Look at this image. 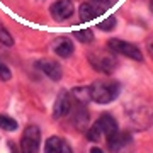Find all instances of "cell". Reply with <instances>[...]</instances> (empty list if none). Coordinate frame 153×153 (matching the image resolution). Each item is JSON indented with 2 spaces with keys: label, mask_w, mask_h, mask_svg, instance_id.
<instances>
[{
  "label": "cell",
  "mask_w": 153,
  "mask_h": 153,
  "mask_svg": "<svg viewBox=\"0 0 153 153\" xmlns=\"http://www.w3.org/2000/svg\"><path fill=\"white\" fill-rule=\"evenodd\" d=\"M90 90V100L97 104H111L112 100L119 97L121 85L116 80H95L88 87Z\"/></svg>",
  "instance_id": "6da1fadb"
},
{
  "label": "cell",
  "mask_w": 153,
  "mask_h": 153,
  "mask_svg": "<svg viewBox=\"0 0 153 153\" xmlns=\"http://www.w3.org/2000/svg\"><path fill=\"white\" fill-rule=\"evenodd\" d=\"M41 148V131L36 124H29L21 136L19 150L21 153H39Z\"/></svg>",
  "instance_id": "7a4b0ae2"
},
{
  "label": "cell",
  "mask_w": 153,
  "mask_h": 153,
  "mask_svg": "<svg viewBox=\"0 0 153 153\" xmlns=\"http://www.w3.org/2000/svg\"><path fill=\"white\" fill-rule=\"evenodd\" d=\"M88 61H90V65L97 71L105 73V75H111L116 70V66H117V60L111 53H104V51H94V53H90L88 55Z\"/></svg>",
  "instance_id": "3957f363"
},
{
  "label": "cell",
  "mask_w": 153,
  "mask_h": 153,
  "mask_svg": "<svg viewBox=\"0 0 153 153\" xmlns=\"http://www.w3.org/2000/svg\"><path fill=\"white\" fill-rule=\"evenodd\" d=\"M114 53L117 55H123L126 58H129V60H134V61H143V55H141V49L134 46L133 43H126L123 39H109V43H107Z\"/></svg>",
  "instance_id": "277c9868"
},
{
  "label": "cell",
  "mask_w": 153,
  "mask_h": 153,
  "mask_svg": "<svg viewBox=\"0 0 153 153\" xmlns=\"http://www.w3.org/2000/svg\"><path fill=\"white\" fill-rule=\"evenodd\" d=\"M73 10H75V7H73L71 0H56L49 7V14L56 22H63L70 19L73 16Z\"/></svg>",
  "instance_id": "5b68a950"
},
{
  "label": "cell",
  "mask_w": 153,
  "mask_h": 153,
  "mask_svg": "<svg viewBox=\"0 0 153 153\" xmlns=\"http://www.w3.org/2000/svg\"><path fill=\"white\" fill-rule=\"evenodd\" d=\"M71 107H73V104H71L70 94L66 90H61L55 100V105H53V117L55 119H61V117L68 116L71 112Z\"/></svg>",
  "instance_id": "8992f818"
},
{
  "label": "cell",
  "mask_w": 153,
  "mask_h": 153,
  "mask_svg": "<svg viewBox=\"0 0 153 153\" xmlns=\"http://www.w3.org/2000/svg\"><path fill=\"white\" fill-rule=\"evenodd\" d=\"M36 66H38L48 78H51L53 82H58V80L61 78V75H63L61 65L58 63V61L51 60V58H43V60H39L38 63H36Z\"/></svg>",
  "instance_id": "52a82bcc"
},
{
  "label": "cell",
  "mask_w": 153,
  "mask_h": 153,
  "mask_svg": "<svg viewBox=\"0 0 153 153\" xmlns=\"http://www.w3.org/2000/svg\"><path fill=\"white\" fill-rule=\"evenodd\" d=\"M128 145H131V134H128V133L116 131L114 134H111L107 138V146H109L111 152H114V153L123 152Z\"/></svg>",
  "instance_id": "ba28073f"
},
{
  "label": "cell",
  "mask_w": 153,
  "mask_h": 153,
  "mask_svg": "<svg viewBox=\"0 0 153 153\" xmlns=\"http://www.w3.org/2000/svg\"><path fill=\"white\" fill-rule=\"evenodd\" d=\"M95 124L99 126L100 133H102V134H105L107 138H109L111 134H114L116 131H119V128H117V121L114 119V116H111V114H102L97 119V123H95Z\"/></svg>",
  "instance_id": "9c48e42d"
},
{
  "label": "cell",
  "mask_w": 153,
  "mask_h": 153,
  "mask_svg": "<svg viewBox=\"0 0 153 153\" xmlns=\"http://www.w3.org/2000/svg\"><path fill=\"white\" fill-rule=\"evenodd\" d=\"M102 14V9H99L97 5H94L92 2H83L78 7V17L82 22H90L95 17H99Z\"/></svg>",
  "instance_id": "30bf717a"
},
{
  "label": "cell",
  "mask_w": 153,
  "mask_h": 153,
  "mask_svg": "<svg viewBox=\"0 0 153 153\" xmlns=\"http://www.w3.org/2000/svg\"><path fill=\"white\" fill-rule=\"evenodd\" d=\"M73 111V126L80 131H85V128L88 126V112L85 109V105H75V109L71 107Z\"/></svg>",
  "instance_id": "8fae6325"
},
{
  "label": "cell",
  "mask_w": 153,
  "mask_h": 153,
  "mask_svg": "<svg viewBox=\"0 0 153 153\" xmlns=\"http://www.w3.org/2000/svg\"><path fill=\"white\" fill-rule=\"evenodd\" d=\"M73 43H71L68 38H61L58 43L55 44V53L60 58H70L73 55Z\"/></svg>",
  "instance_id": "7c38bea8"
},
{
  "label": "cell",
  "mask_w": 153,
  "mask_h": 153,
  "mask_svg": "<svg viewBox=\"0 0 153 153\" xmlns=\"http://www.w3.org/2000/svg\"><path fill=\"white\" fill-rule=\"evenodd\" d=\"M70 97L78 105H85L87 107V104L90 102V90H88V87H75L71 90Z\"/></svg>",
  "instance_id": "4fadbf2b"
},
{
  "label": "cell",
  "mask_w": 153,
  "mask_h": 153,
  "mask_svg": "<svg viewBox=\"0 0 153 153\" xmlns=\"http://www.w3.org/2000/svg\"><path fill=\"white\" fill-rule=\"evenodd\" d=\"M63 140L58 136H51L44 143V153H63Z\"/></svg>",
  "instance_id": "5bb4252c"
},
{
  "label": "cell",
  "mask_w": 153,
  "mask_h": 153,
  "mask_svg": "<svg viewBox=\"0 0 153 153\" xmlns=\"http://www.w3.org/2000/svg\"><path fill=\"white\" fill-rule=\"evenodd\" d=\"M17 121L14 117L7 114H0V129H4V131H16L17 129Z\"/></svg>",
  "instance_id": "9a60e30c"
},
{
  "label": "cell",
  "mask_w": 153,
  "mask_h": 153,
  "mask_svg": "<svg viewBox=\"0 0 153 153\" xmlns=\"http://www.w3.org/2000/svg\"><path fill=\"white\" fill-rule=\"evenodd\" d=\"M73 36H75L80 43H83V44H88V43H92V41H94L92 29H80V31H75Z\"/></svg>",
  "instance_id": "2e32d148"
},
{
  "label": "cell",
  "mask_w": 153,
  "mask_h": 153,
  "mask_svg": "<svg viewBox=\"0 0 153 153\" xmlns=\"http://www.w3.org/2000/svg\"><path fill=\"white\" fill-rule=\"evenodd\" d=\"M0 43L4 44V46H12V44H14L12 34L9 33L4 26H2V22H0Z\"/></svg>",
  "instance_id": "e0dca14e"
},
{
  "label": "cell",
  "mask_w": 153,
  "mask_h": 153,
  "mask_svg": "<svg viewBox=\"0 0 153 153\" xmlns=\"http://www.w3.org/2000/svg\"><path fill=\"white\" fill-rule=\"evenodd\" d=\"M116 22H117V21H116V17L111 16V17H107L105 21L100 22V24H99L97 27L100 29V31H104V33H109V31H112V29L116 27Z\"/></svg>",
  "instance_id": "ac0fdd59"
},
{
  "label": "cell",
  "mask_w": 153,
  "mask_h": 153,
  "mask_svg": "<svg viewBox=\"0 0 153 153\" xmlns=\"http://www.w3.org/2000/svg\"><path fill=\"white\" fill-rule=\"evenodd\" d=\"M12 78V71H10V68L4 63V61L0 60V80L2 82H9Z\"/></svg>",
  "instance_id": "d6986e66"
},
{
  "label": "cell",
  "mask_w": 153,
  "mask_h": 153,
  "mask_svg": "<svg viewBox=\"0 0 153 153\" xmlns=\"http://www.w3.org/2000/svg\"><path fill=\"white\" fill-rule=\"evenodd\" d=\"M100 138H102V133H100V129H99L97 124H94L87 131V140H90V141H99Z\"/></svg>",
  "instance_id": "ffe728a7"
},
{
  "label": "cell",
  "mask_w": 153,
  "mask_h": 153,
  "mask_svg": "<svg viewBox=\"0 0 153 153\" xmlns=\"http://www.w3.org/2000/svg\"><path fill=\"white\" fill-rule=\"evenodd\" d=\"M94 2L99 4V7H100L102 10H104V9H109V7L114 4V0H94Z\"/></svg>",
  "instance_id": "44dd1931"
},
{
  "label": "cell",
  "mask_w": 153,
  "mask_h": 153,
  "mask_svg": "<svg viewBox=\"0 0 153 153\" xmlns=\"http://www.w3.org/2000/svg\"><path fill=\"white\" fill-rule=\"evenodd\" d=\"M90 153H104V150H102V148H99V146H92V148H90Z\"/></svg>",
  "instance_id": "7402d4cb"
},
{
  "label": "cell",
  "mask_w": 153,
  "mask_h": 153,
  "mask_svg": "<svg viewBox=\"0 0 153 153\" xmlns=\"http://www.w3.org/2000/svg\"><path fill=\"white\" fill-rule=\"evenodd\" d=\"M9 146H10V153H21V150H17V148H16V145H14V143H10Z\"/></svg>",
  "instance_id": "603a6c76"
}]
</instances>
